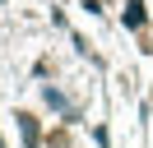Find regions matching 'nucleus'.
I'll return each instance as SVG.
<instances>
[{"instance_id":"1","label":"nucleus","mask_w":153,"mask_h":148,"mask_svg":"<svg viewBox=\"0 0 153 148\" xmlns=\"http://www.w3.org/2000/svg\"><path fill=\"white\" fill-rule=\"evenodd\" d=\"M125 23H130V28H139V23H144V0H130V9H125Z\"/></svg>"},{"instance_id":"2","label":"nucleus","mask_w":153,"mask_h":148,"mask_svg":"<svg viewBox=\"0 0 153 148\" xmlns=\"http://www.w3.org/2000/svg\"><path fill=\"white\" fill-rule=\"evenodd\" d=\"M19 125H23V139H28V144H37V125H33V116H19Z\"/></svg>"}]
</instances>
